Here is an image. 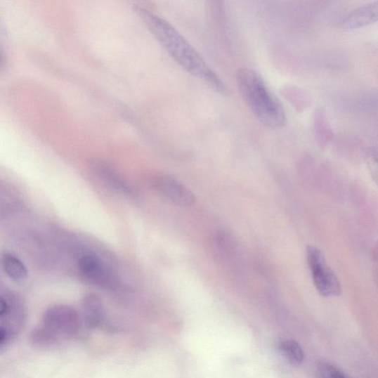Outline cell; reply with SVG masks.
Instances as JSON below:
<instances>
[{"mask_svg":"<svg viewBox=\"0 0 378 378\" xmlns=\"http://www.w3.org/2000/svg\"><path fill=\"white\" fill-rule=\"evenodd\" d=\"M134 11L159 45L188 74L217 94L230 96L226 84L176 28L146 8L136 6Z\"/></svg>","mask_w":378,"mask_h":378,"instance_id":"1","label":"cell"},{"mask_svg":"<svg viewBox=\"0 0 378 378\" xmlns=\"http://www.w3.org/2000/svg\"><path fill=\"white\" fill-rule=\"evenodd\" d=\"M280 350L287 360L294 365H300L304 358L301 346L294 340H285L280 344Z\"/></svg>","mask_w":378,"mask_h":378,"instance_id":"11","label":"cell"},{"mask_svg":"<svg viewBox=\"0 0 378 378\" xmlns=\"http://www.w3.org/2000/svg\"><path fill=\"white\" fill-rule=\"evenodd\" d=\"M4 65V58L2 56V53H0V67H1Z\"/></svg>","mask_w":378,"mask_h":378,"instance_id":"16","label":"cell"},{"mask_svg":"<svg viewBox=\"0 0 378 378\" xmlns=\"http://www.w3.org/2000/svg\"><path fill=\"white\" fill-rule=\"evenodd\" d=\"M43 326L48 328L58 337H72L80 327L77 311L67 305H56L49 308L43 318Z\"/></svg>","mask_w":378,"mask_h":378,"instance_id":"4","label":"cell"},{"mask_svg":"<svg viewBox=\"0 0 378 378\" xmlns=\"http://www.w3.org/2000/svg\"><path fill=\"white\" fill-rule=\"evenodd\" d=\"M378 18V2L361 6L351 11L342 22L346 29H358L374 24Z\"/></svg>","mask_w":378,"mask_h":378,"instance_id":"7","label":"cell"},{"mask_svg":"<svg viewBox=\"0 0 378 378\" xmlns=\"http://www.w3.org/2000/svg\"><path fill=\"white\" fill-rule=\"evenodd\" d=\"M91 167L97 176L107 183L115 190L128 196L134 195V190L117 173L104 162L95 161Z\"/></svg>","mask_w":378,"mask_h":378,"instance_id":"8","label":"cell"},{"mask_svg":"<svg viewBox=\"0 0 378 378\" xmlns=\"http://www.w3.org/2000/svg\"><path fill=\"white\" fill-rule=\"evenodd\" d=\"M309 267L315 288L325 297L337 296L341 292L337 276L326 263L321 251L310 246L307 250Z\"/></svg>","mask_w":378,"mask_h":378,"instance_id":"3","label":"cell"},{"mask_svg":"<svg viewBox=\"0 0 378 378\" xmlns=\"http://www.w3.org/2000/svg\"><path fill=\"white\" fill-rule=\"evenodd\" d=\"M236 79L245 104L260 122L271 129L285 126L287 116L280 101L257 72L242 68L238 70Z\"/></svg>","mask_w":378,"mask_h":378,"instance_id":"2","label":"cell"},{"mask_svg":"<svg viewBox=\"0 0 378 378\" xmlns=\"http://www.w3.org/2000/svg\"><path fill=\"white\" fill-rule=\"evenodd\" d=\"M2 263L6 273L12 280L22 282L27 278V268L16 256L11 254H6L3 256Z\"/></svg>","mask_w":378,"mask_h":378,"instance_id":"10","label":"cell"},{"mask_svg":"<svg viewBox=\"0 0 378 378\" xmlns=\"http://www.w3.org/2000/svg\"><path fill=\"white\" fill-rule=\"evenodd\" d=\"M83 314L87 324L92 327L100 324L103 317V302L95 294L85 296L83 301Z\"/></svg>","mask_w":378,"mask_h":378,"instance_id":"9","label":"cell"},{"mask_svg":"<svg viewBox=\"0 0 378 378\" xmlns=\"http://www.w3.org/2000/svg\"><path fill=\"white\" fill-rule=\"evenodd\" d=\"M31 339L33 344L40 347H48L54 344L59 337L45 326L35 328L32 332Z\"/></svg>","mask_w":378,"mask_h":378,"instance_id":"12","label":"cell"},{"mask_svg":"<svg viewBox=\"0 0 378 378\" xmlns=\"http://www.w3.org/2000/svg\"><path fill=\"white\" fill-rule=\"evenodd\" d=\"M318 378H348L343 372L328 363H320L317 367Z\"/></svg>","mask_w":378,"mask_h":378,"instance_id":"13","label":"cell"},{"mask_svg":"<svg viewBox=\"0 0 378 378\" xmlns=\"http://www.w3.org/2000/svg\"><path fill=\"white\" fill-rule=\"evenodd\" d=\"M153 187L159 194L181 207H192L195 196L191 190L176 179L167 176H156L152 181Z\"/></svg>","mask_w":378,"mask_h":378,"instance_id":"5","label":"cell"},{"mask_svg":"<svg viewBox=\"0 0 378 378\" xmlns=\"http://www.w3.org/2000/svg\"><path fill=\"white\" fill-rule=\"evenodd\" d=\"M12 300L0 296V318H6L10 313Z\"/></svg>","mask_w":378,"mask_h":378,"instance_id":"15","label":"cell"},{"mask_svg":"<svg viewBox=\"0 0 378 378\" xmlns=\"http://www.w3.org/2000/svg\"><path fill=\"white\" fill-rule=\"evenodd\" d=\"M78 266L84 278L94 285L109 287L114 284L112 273L103 261L95 255H83L79 260Z\"/></svg>","mask_w":378,"mask_h":378,"instance_id":"6","label":"cell"},{"mask_svg":"<svg viewBox=\"0 0 378 378\" xmlns=\"http://www.w3.org/2000/svg\"><path fill=\"white\" fill-rule=\"evenodd\" d=\"M11 336V332L4 325L0 326V352L6 347Z\"/></svg>","mask_w":378,"mask_h":378,"instance_id":"14","label":"cell"}]
</instances>
